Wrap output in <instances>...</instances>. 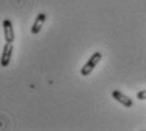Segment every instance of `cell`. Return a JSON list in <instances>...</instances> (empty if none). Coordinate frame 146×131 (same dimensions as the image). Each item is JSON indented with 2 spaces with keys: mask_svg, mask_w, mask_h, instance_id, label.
<instances>
[{
  "mask_svg": "<svg viewBox=\"0 0 146 131\" xmlns=\"http://www.w3.org/2000/svg\"><path fill=\"white\" fill-rule=\"evenodd\" d=\"M46 19H47V15L44 14V13H40V14L36 17L35 23L31 27V33H32V35H38V33L41 32L42 27H43L44 22H46Z\"/></svg>",
  "mask_w": 146,
  "mask_h": 131,
  "instance_id": "5b68a950",
  "label": "cell"
},
{
  "mask_svg": "<svg viewBox=\"0 0 146 131\" xmlns=\"http://www.w3.org/2000/svg\"><path fill=\"white\" fill-rule=\"evenodd\" d=\"M3 32H4V40L5 42L13 43L15 40V32H14L13 23L9 18L3 19Z\"/></svg>",
  "mask_w": 146,
  "mask_h": 131,
  "instance_id": "3957f363",
  "label": "cell"
},
{
  "mask_svg": "<svg viewBox=\"0 0 146 131\" xmlns=\"http://www.w3.org/2000/svg\"><path fill=\"white\" fill-rule=\"evenodd\" d=\"M102 57H103V56H102V52H99V51L94 52V54L92 55L90 57H89V60L86 61L85 64H84L83 68H81V70H80L81 76H88V75H90L92 71H93L94 69L97 68L98 64L100 63Z\"/></svg>",
  "mask_w": 146,
  "mask_h": 131,
  "instance_id": "6da1fadb",
  "label": "cell"
},
{
  "mask_svg": "<svg viewBox=\"0 0 146 131\" xmlns=\"http://www.w3.org/2000/svg\"><path fill=\"white\" fill-rule=\"evenodd\" d=\"M137 99H140V101H144V99H146V89H144V90H140L139 93H137Z\"/></svg>",
  "mask_w": 146,
  "mask_h": 131,
  "instance_id": "8992f818",
  "label": "cell"
},
{
  "mask_svg": "<svg viewBox=\"0 0 146 131\" xmlns=\"http://www.w3.org/2000/svg\"><path fill=\"white\" fill-rule=\"evenodd\" d=\"M112 98L114 99V101H117L118 103H121L122 106H125V107L130 108L133 106V101L128 96H126V94H123L122 92L119 90H113L112 92Z\"/></svg>",
  "mask_w": 146,
  "mask_h": 131,
  "instance_id": "277c9868",
  "label": "cell"
},
{
  "mask_svg": "<svg viewBox=\"0 0 146 131\" xmlns=\"http://www.w3.org/2000/svg\"><path fill=\"white\" fill-rule=\"evenodd\" d=\"M12 56H13V43L5 42L4 47H3L1 56H0V66L1 68H8L10 65V61H12Z\"/></svg>",
  "mask_w": 146,
  "mask_h": 131,
  "instance_id": "7a4b0ae2",
  "label": "cell"
}]
</instances>
